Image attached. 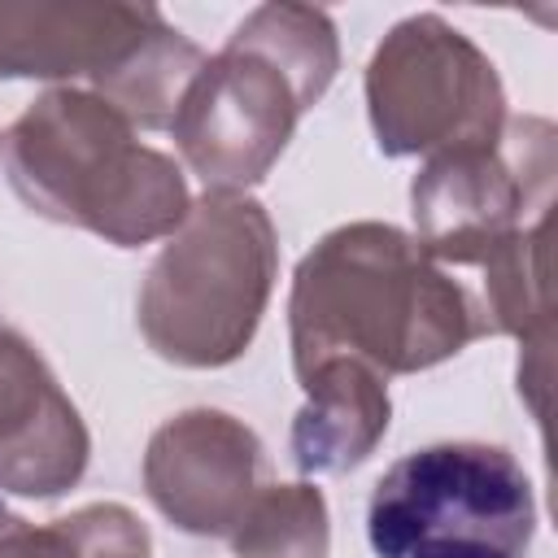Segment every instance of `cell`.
Listing matches in <instances>:
<instances>
[{"label":"cell","instance_id":"8fae6325","mask_svg":"<svg viewBox=\"0 0 558 558\" xmlns=\"http://www.w3.org/2000/svg\"><path fill=\"white\" fill-rule=\"evenodd\" d=\"M305 401L288 432V453L301 475H344L362 466L388 432V379L362 362L331 357L296 375Z\"/></svg>","mask_w":558,"mask_h":558},{"label":"cell","instance_id":"6da1fadb","mask_svg":"<svg viewBox=\"0 0 558 558\" xmlns=\"http://www.w3.org/2000/svg\"><path fill=\"white\" fill-rule=\"evenodd\" d=\"M488 336L475 288L432 262L392 222H344L296 266L288 296L292 375L349 357L371 371L414 375Z\"/></svg>","mask_w":558,"mask_h":558},{"label":"cell","instance_id":"277c9868","mask_svg":"<svg viewBox=\"0 0 558 558\" xmlns=\"http://www.w3.org/2000/svg\"><path fill=\"white\" fill-rule=\"evenodd\" d=\"M279 275V235L248 192H205L153 257L135 323L144 344L183 371L248 353Z\"/></svg>","mask_w":558,"mask_h":558},{"label":"cell","instance_id":"3957f363","mask_svg":"<svg viewBox=\"0 0 558 558\" xmlns=\"http://www.w3.org/2000/svg\"><path fill=\"white\" fill-rule=\"evenodd\" d=\"M0 157L31 214L113 248L166 240L192 209L183 166L83 87L39 92L4 131Z\"/></svg>","mask_w":558,"mask_h":558},{"label":"cell","instance_id":"9c48e42d","mask_svg":"<svg viewBox=\"0 0 558 558\" xmlns=\"http://www.w3.org/2000/svg\"><path fill=\"white\" fill-rule=\"evenodd\" d=\"M262 440L227 410H183L144 449V493L187 536H227L262 488Z\"/></svg>","mask_w":558,"mask_h":558},{"label":"cell","instance_id":"30bf717a","mask_svg":"<svg viewBox=\"0 0 558 558\" xmlns=\"http://www.w3.org/2000/svg\"><path fill=\"white\" fill-rule=\"evenodd\" d=\"M87 458V423L44 353L0 327V493L52 501L83 480Z\"/></svg>","mask_w":558,"mask_h":558},{"label":"cell","instance_id":"7c38bea8","mask_svg":"<svg viewBox=\"0 0 558 558\" xmlns=\"http://www.w3.org/2000/svg\"><path fill=\"white\" fill-rule=\"evenodd\" d=\"M480 310L488 336H514L523 357L549 353V222L527 227L480 266Z\"/></svg>","mask_w":558,"mask_h":558},{"label":"cell","instance_id":"ba28073f","mask_svg":"<svg viewBox=\"0 0 558 558\" xmlns=\"http://www.w3.org/2000/svg\"><path fill=\"white\" fill-rule=\"evenodd\" d=\"M558 131L549 118H506L493 144L427 157L410 183L418 248L449 266H484L527 227L549 222Z\"/></svg>","mask_w":558,"mask_h":558},{"label":"cell","instance_id":"5bb4252c","mask_svg":"<svg viewBox=\"0 0 558 558\" xmlns=\"http://www.w3.org/2000/svg\"><path fill=\"white\" fill-rule=\"evenodd\" d=\"M227 545L235 558H327L331 514L323 488L310 480L262 484Z\"/></svg>","mask_w":558,"mask_h":558},{"label":"cell","instance_id":"4fadbf2b","mask_svg":"<svg viewBox=\"0 0 558 558\" xmlns=\"http://www.w3.org/2000/svg\"><path fill=\"white\" fill-rule=\"evenodd\" d=\"M0 558H153V536L122 501H92L48 523L0 501Z\"/></svg>","mask_w":558,"mask_h":558},{"label":"cell","instance_id":"7a4b0ae2","mask_svg":"<svg viewBox=\"0 0 558 558\" xmlns=\"http://www.w3.org/2000/svg\"><path fill=\"white\" fill-rule=\"evenodd\" d=\"M340 70L331 13L257 4L187 83L170 135L205 192H248L283 157L296 122Z\"/></svg>","mask_w":558,"mask_h":558},{"label":"cell","instance_id":"52a82bcc","mask_svg":"<svg viewBox=\"0 0 558 558\" xmlns=\"http://www.w3.org/2000/svg\"><path fill=\"white\" fill-rule=\"evenodd\" d=\"M366 118L384 157H440L506 131V87L488 52L440 13L401 17L366 61Z\"/></svg>","mask_w":558,"mask_h":558},{"label":"cell","instance_id":"5b68a950","mask_svg":"<svg viewBox=\"0 0 558 558\" xmlns=\"http://www.w3.org/2000/svg\"><path fill=\"white\" fill-rule=\"evenodd\" d=\"M205 48L153 4L0 0V78L83 87L135 131H170Z\"/></svg>","mask_w":558,"mask_h":558},{"label":"cell","instance_id":"8992f818","mask_svg":"<svg viewBox=\"0 0 558 558\" xmlns=\"http://www.w3.org/2000/svg\"><path fill=\"white\" fill-rule=\"evenodd\" d=\"M366 541L375 558H527L536 493L501 445H423L375 480Z\"/></svg>","mask_w":558,"mask_h":558}]
</instances>
